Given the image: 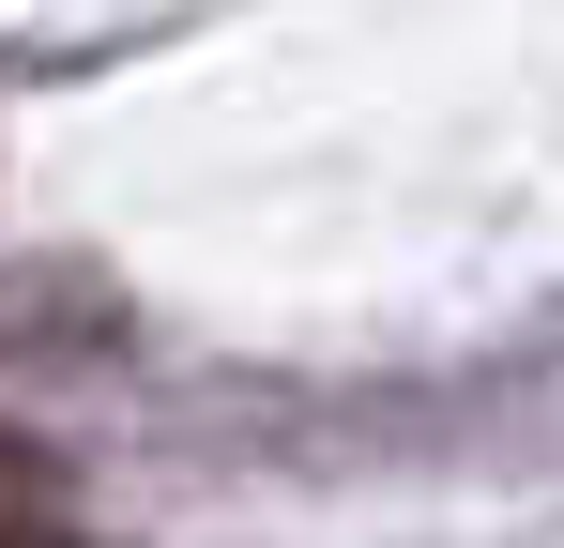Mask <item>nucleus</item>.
<instances>
[{"label": "nucleus", "instance_id": "1", "mask_svg": "<svg viewBox=\"0 0 564 548\" xmlns=\"http://www.w3.org/2000/svg\"><path fill=\"white\" fill-rule=\"evenodd\" d=\"M46 487H62V457L31 442V427H0V503H46Z\"/></svg>", "mask_w": 564, "mask_h": 548}, {"label": "nucleus", "instance_id": "2", "mask_svg": "<svg viewBox=\"0 0 564 548\" xmlns=\"http://www.w3.org/2000/svg\"><path fill=\"white\" fill-rule=\"evenodd\" d=\"M0 548H62V534H46V518H31V503H0Z\"/></svg>", "mask_w": 564, "mask_h": 548}]
</instances>
